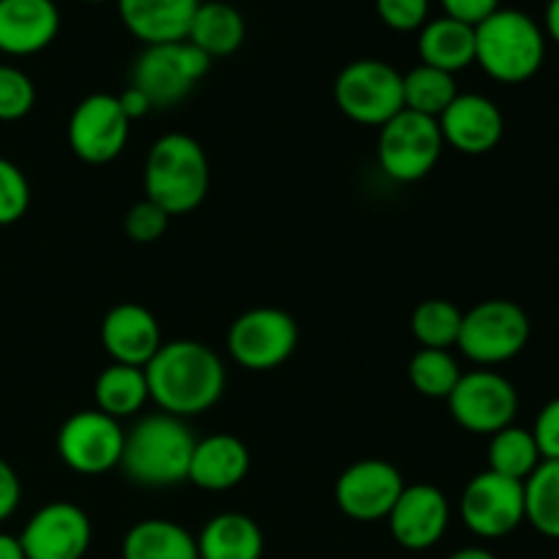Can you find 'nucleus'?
<instances>
[{
  "instance_id": "obj_1",
  "label": "nucleus",
  "mask_w": 559,
  "mask_h": 559,
  "mask_svg": "<svg viewBox=\"0 0 559 559\" xmlns=\"http://www.w3.org/2000/svg\"><path fill=\"white\" fill-rule=\"evenodd\" d=\"M145 377L153 402L175 418L207 413L227 385L222 358L207 344L191 338L162 344L145 366Z\"/></svg>"
},
{
  "instance_id": "obj_2",
  "label": "nucleus",
  "mask_w": 559,
  "mask_h": 559,
  "mask_svg": "<svg viewBox=\"0 0 559 559\" xmlns=\"http://www.w3.org/2000/svg\"><path fill=\"white\" fill-rule=\"evenodd\" d=\"M194 435L183 418L156 413L145 415L126 431L123 467L126 478L145 489H173L189 480Z\"/></svg>"
},
{
  "instance_id": "obj_3",
  "label": "nucleus",
  "mask_w": 559,
  "mask_h": 559,
  "mask_svg": "<svg viewBox=\"0 0 559 559\" xmlns=\"http://www.w3.org/2000/svg\"><path fill=\"white\" fill-rule=\"evenodd\" d=\"M546 58V36L533 16L497 9L475 25V63L497 82L519 85L533 80Z\"/></svg>"
},
{
  "instance_id": "obj_4",
  "label": "nucleus",
  "mask_w": 559,
  "mask_h": 559,
  "mask_svg": "<svg viewBox=\"0 0 559 559\" xmlns=\"http://www.w3.org/2000/svg\"><path fill=\"white\" fill-rule=\"evenodd\" d=\"M211 186L207 156L189 134H164L145 158V194L169 216H183L202 205Z\"/></svg>"
},
{
  "instance_id": "obj_5",
  "label": "nucleus",
  "mask_w": 559,
  "mask_h": 559,
  "mask_svg": "<svg viewBox=\"0 0 559 559\" xmlns=\"http://www.w3.org/2000/svg\"><path fill=\"white\" fill-rule=\"evenodd\" d=\"M336 107L360 126H385L404 109L402 74L385 60H353L333 82Z\"/></svg>"
},
{
  "instance_id": "obj_6",
  "label": "nucleus",
  "mask_w": 559,
  "mask_h": 559,
  "mask_svg": "<svg viewBox=\"0 0 559 559\" xmlns=\"http://www.w3.org/2000/svg\"><path fill=\"white\" fill-rule=\"evenodd\" d=\"M530 342V317L513 300H484L462 317L456 347L473 364L497 366L516 358Z\"/></svg>"
},
{
  "instance_id": "obj_7",
  "label": "nucleus",
  "mask_w": 559,
  "mask_h": 559,
  "mask_svg": "<svg viewBox=\"0 0 559 559\" xmlns=\"http://www.w3.org/2000/svg\"><path fill=\"white\" fill-rule=\"evenodd\" d=\"M442 131L435 118L402 109L396 118L380 126L377 140V162L388 178L399 183L424 180L437 167L442 156Z\"/></svg>"
},
{
  "instance_id": "obj_8",
  "label": "nucleus",
  "mask_w": 559,
  "mask_h": 559,
  "mask_svg": "<svg viewBox=\"0 0 559 559\" xmlns=\"http://www.w3.org/2000/svg\"><path fill=\"white\" fill-rule=\"evenodd\" d=\"M213 60L189 41L156 44L136 58L131 85L140 87L153 107H173L189 96Z\"/></svg>"
},
{
  "instance_id": "obj_9",
  "label": "nucleus",
  "mask_w": 559,
  "mask_h": 559,
  "mask_svg": "<svg viewBox=\"0 0 559 559\" xmlns=\"http://www.w3.org/2000/svg\"><path fill=\"white\" fill-rule=\"evenodd\" d=\"M298 347V325L293 317L273 306H260L229 325L227 349L235 364L249 371L278 369Z\"/></svg>"
},
{
  "instance_id": "obj_10",
  "label": "nucleus",
  "mask_w": 559,
  "mask_h": 559,
  "mask_svg": "<svg viewBox=\"0 0 559 559\" xmlns=\"http://www.w3.org/2000/svg\"><path fill=\"white\" fill-rule=\"evenodd\" d=\"M451 418L473 435H497L513 426L519 413V393L508 377L489 369H475L462 374L448 396Z\"/></svg>"
},
{
  "instance_id": "obj_11",
  "label": "nucleus",
  "mask_w": 559,
  "mask_h": 559,
  "mask_svg": "<svg viewBox=\"0 0 559 559\" xmlns=\"http://www.w3.org/2000/svg\"><path fill=\"white\" fill-rule=\"evenodd\" d=\"M459 513L478 538H506L524 522V484L486 469L464 486Z\"/></svg>"
},
{
  "instance_id": "obj_12",
  "label": "nucleus",
  "mask_w": 559,
  "mask_h": 559,
  "mask_svg": "<svg viewBox=\"0 0 559 559\" xmlns=\"http://www.w3.org/2000/svg\"><path fill=\"white\" fill-rule=\"evenodd\" d=\"M126 431L120 420L102 409L74 413L58 431V453L69 469L80 475H104L120 467Z\"/></svg>"
},
{
  "instance_id": "obj_13",
  "label": "nucleus",
  "mask_w": 559,
  "mask_h": 559,
  "mask_svg": "<svg viewBox=\"0 0 559 559\" xmlns=\"http://www.w3.org/2000/svg\"><path fill=\"white\" fill-rule=\"evenodd\" d=\"M131 120L120 109L118 96L93 93L82 98L69 120V145L85 164H109L129 142Z\"/></svg>"
},
{
  "instance_id": "obj_14",
  "label": "nucleus",
  "mask_w": 559,
  "mask_h": 559,
  "mask_svg": "<svg viewBox=\"0 0 559 559\" xmlns=\"http://www.w3.org/2000/svg\"><path fill=\"white\" fill-rule=\"evenodd\" d=\"M93 527L74 502H49L27 519L20 533L25 559H82L91 549Z\"/></svg>"
},
{
  "instance_id": "obj_15",
  "label": "nucleus",
  "mask_w": 559,
  "mask_h": 559,
  "mask_svg": "<svg viewBox=\"0 0 559 559\" xmlns=\"http://www.w3.org/2000/svg\"><path fill=\"white\" fill-rule=\"evenodd\" d=\"M404 491V478L382 459H364L344 469L336 480V506L355 522H382Z\"/></svg>"
},
{
  "instance_id": "obj_16",
  "label": "nucleus",
  "mask_w": 559,
  "mask_h": 559,
  "mask_svg": "<svg viewBox=\"0 0 559 559\" xmlns=\"http://www.w3.org/2000/svg\"><path fill=\"white\" fill-rule=\"evenodd\" d=\"M451 524V502L437 486H404L402 497L388 513V527L396 544L407 551H426L442 540Z\"/></svg>"
},
{
  "instance_id": "obj_17",
  "label": "nucleus",
  "mask_w": 559,
  "mask_h": 559,
  "mask_svg": "<svg viewBox=\"0 0 559 559\" xmlns=\"http://www.w3.org/2000/svg\"><path fill=\"white\" fill-rule=\"evenodd\" d=\"M442 142L464 156H484L500 145L506 118L491 98L480 93H459L451 107L437 118Z\"/></svg>"
},
{
  "instance_id": "obj_18",
  "label": "nucleus",
  "mask_w": 559,
  "mask_h": 559,
  "mask_svg": "<svg viewBox=\"0 0 559 559\" xmlns=\"http://www.w3.org/2000/svg\"><path fill=\"white\" fill-rule=\"evenodd\" d=\"M102 344L115 364L145 369L162 347L156 317L140 304H118L102 322Z\"/></svg>"
},
{
  "instance_id": "obj_19",
  "label": "nucleus",
  "mask_w": 559,
  "mask_h": 559,
  "mask_svg": "<svg viewBox=\"0 0 559 559\" xmlns=\"http://www.w3.org/2000/svg\"><path fill=\"white\" fill-rule=\"evenodd\" d=\"M60 11L55 0H0V52L27 58L55 41Z\"/></svg>"
},
{
  "instance_id": "obj_20",
  "label": "nucleus",
  "mask_w": 559,
  "mask_h": 559,
  "mask_svg": "<svg viewBox=\"0 0 559 559\" xmlns=\"http://www.w3.org/2000/svg\"><path fill=\"white\" fill-rule=\"evenodd\" d=\"M202 0H118L126 31L145 47L186 41Z\"/></svg>"
},
{
  "instance_id": "obj_21",
  "label": "nucleus",
  "mask_w": 559,
  "mask_h": 559,
  "mask_svg": "<svg viewBox=\"0 0 559 559\" xmlns=\"http://www.w3.org/2000/svg\"><path fill=\"white\" fill-rule=\"evenodd\" d=\"M251 456L249 448L235 435H211L197 440L191 453L189 480L197 489L229 491L249 475Z\"/></svg>"
},
{
  "instance_id": "obj_22",
  "label": "nucleus",
  "mask_w": 559,
  "mask_h": 559,
  "mask_svg": "<svg viewBox=\"0 0 559 559\" xmlns=\"http://www.w3.org/2000/svg\"><path fill=\"white\" fill-rule=\"evenodd\" d=\"M200 559H262L265 535L246 513H218L197 538Z\"/></svg>"
},
{
  "instance_id": "obj_23",
  "label": "nucleus",
  "mask_w": 559,
  "mask_h": 559,
  "mask_svg": "<svg viewBox=\"0 0 559 559\" xmlns=\"http://www.w3.org/2000/svg\"><path fill=\"white\" fill-rule=\"evenodd\" d=\"M418 55L424 66L456 74L475 63V27L451 16L429 20L420 27Z\"/></svg>"
},
{
  "instance_id": "obj_24",
  "label": "nucleus",
  "mask_w": 559,
  "mask_h": 559,
  "mask_svg": "<svg viewBox=\"0 0 559 559\" xmlns=\"http://www.w3.org/2000/svg\"><path fill=\"white\" fill-rule=\"evenodd\" d=\"M246 38V22L235 5L224 3V0H211V3H200L194 20H191L189 36L186 41L194 44L200 52L207 58H227V55L238 52L240 44Z\"/></svg>"
},
{
  "instance_id": "obj_25",
  "label": "nucleus",
  "mask_w": 559,
  "mask_h": 559,
  "mask_svg": "<svg viewBox=\"0 0 559 559\" xmlns=\"http://www.w3.org/2000/svg\"><path fill=\"white\" fill-rule=\"evenodd\" d=\"M123 559H200L197 538L169 519L136 522L123 538Z\"/></svg>"
},
{
  "instance_id": "obj_26",
  "label": "nucleus",
  "mask_w": 559,
  "mask_h": 559,
  "mask_svg": "<svg viewBox=\"0 0 559 559\" xmlns=\"http://www.w3.org/2000/svg\"><path fill=\"white\" fill-rule=\"evenodd\" d=\"M93 396H96V409H102L109 418H134L136 413H142L147 399H151L145 369L123 364L107 366L96 377Z\"/></svg>"
},
{
  "instance_id": "obj_27",
  "label": "nucleus",
  "mask_w": 559,
  "mask_h": 559,
  "mask_svg": "<svg viewBox=\"0 0 559 559\" xmlns=\"http://www.w3.org/2000/svg\"><path fill=\"white\" fill-rule=\"evenodd\" d=\"M404 87V109L426 115V118H440L453 98L459 96L456 76L448 71L431 69V66H415L413 71L402 74Z\"/></svg>"
},
{
  "instance_id": "obj_28",
  "label": "nucleus",
  "mask_w": 559,
  "mask_h": 559,
  "mask_svg": "<svg viewBox=\"0 0 559 559\" xmlns=\"http://www.w3.org/2000/svg\"><path fill=\"white\" fill-rule=\"evenodd\" d=\"M524 522L559 540V462H540L524 480Z\"/></svg>"
},
{
  "instance_id": "obj_29",
  "label": "nucleus",
  "mask_w": 559,
  "mask_h": 559,
  "mask_svg": "<svg viewBox=\"0 0 559 559\" xmlns=\"http://www.w3.org/2000/svg\"><path fill=\"white\" fill-rule=\"evenodd\" d=\"M540 459L538 445H535L533 431L522 426H506L502 431L491 435L489 442V469L497 475H506L513 480H527L538 469Z\"/></svg>"
},
{
  "instance_id": "obj_30",
  "label": "nucleus",
  "mask_w": 559,
  "mask_h": 559,
  "mask_svg": "<svg viewBox=\"0 0 559 559\" xmlns=\"http://www.w3.org/2000/svg\"><path fill=\"white\" fill-rule=\"evenodd\" d=\"M462 317L464 314L451 300L431 298L413 311L409 328H413V336L418 338L424 349H448L459 342Z\"/></svg>"
},
{
  "instance_id": "obj_31",
  "label": "nucleus",
  "mask_w": 559,
  "mask_h": 559,
  "mask_svg": "<svg viewBox=\"0 0 559 559\" xmlns=\"http://www.w3.org/2000/svg\"><path fill=\"white\" fill-rule=\"evenodd\" d=\"M462 380L456 358L448 349H418L409 360V382L426 399H448Z\"/></svg>"
},
{
  "instance_id": "obj_32",
  "label": "nucleus",
  "mask_w": 559,
  "mask_h": 559,
  "mask_svg": "<svg viewBox=\"0 0 559 559\" xmlns=\"http://www.w3.org/2000/svg\"><path fill=\"white\" fill-rule=\"evenodd\" d=\"M36 104V87L22 69L0 63V123L22 120Z\"/></svg>"
},
{
  "instance_id": "obj_33",
  "label": "nucleus",
  "mask_w": 559,
  "mask_h": 559,
  "mask_svg": "<svg viewBox=\"0 0 559 559\" xmlns=\"http://www.w3.org/2000/svg\"><path fill=\"white\" fill-rule=\"evenodd\" d=\"M31 207V183L9 158H0V227L20 222Z\"/></svg>"
},
{
  "instance_id": "obj_34",
  "label": "nucleus",
  "mask_w": 559,
  "mask_h": 559,
  "mask_svg": "<svg viewBox=\"0 0 559 559\" xmlns=\"http://www.w3.org/2000/svg\"><path fill=\"white\" fill-rule=\"evenodd\" d=\"M169 213L162 211L156 202H151L145 197L142 202H136L129 213H126V235H129L134 243H156L169 227Z\"/></svg>"
},
{
  "instance_id": "obj_35",
  "label": "nucleus",
  "mask_w": 559,
  "mask_h": 559,
  "mask_svg": "<svg viewBox=\"0 0 559 559\" xmlns=\"http://www.w3.org/2000/svg\"><path fill=\"white\" fill-rule=\"evenodd\" d=\"M380 20L391 31H420L429 22V0H374Z\"/></svg>"
},
{
  "instance_id": "obj_36",
  "label": "nucleus",
  "mask_w": 559,
  "mask_h": 559,
  "mask_svg": "<svg viewBox=\"0 0 559 559\" xmlns=\"http://www.w3.org/2000/svg\"><path fill=\"white\" fill-rule=\"evenodd\" d=\"M535 445L544 462H559V399H551L535 420Z\"/></svg>"
},
{
  "instance_id": "obj_37",
  "label": "nucleus",
  "mask_w": 559,
  "mask_h": 559,
  "mask_svg": "<svg viewBox=\"0 0 559 559\" xmlns=\"http://www.w3.org/2000/svg\"><path fill=\"white\" fill-rule=\"evenodd\" d=\"M440 3L445 9V16L473 27L500 9V0H440Z\"/></svg>"
},
{
  "instance_id": "obj_38",
  "label": "nucleus",
  "mask_w": 559,
  "mask_h": 559,
  "mask_svg": "<svg viewBox=\"0 0 559 559\" xmlns=\"http://www.w3.org/2000/svg\"><path fill=\"white\" fill-rule=\"evenodd\" d=\"M22 500V484H20V475L16 469L0 456V524L9 522L11 516L16 513Z\"/></svg>"
},
{
  "instance_id": "obj_39",
  "label": "nucleus",
  "mask_w": 559,
  "mask_h": 559,
  "mask_svg": "<svg viewBox=\"0 0 559 559\" xmlns=\"http://www.w3.org/2000/svg\"><path fill=\"white\" fill-rule=\"evenodd\" d=\"M118 102H120V109H123L126 118H129V120L145 118V115L153 109L151 98H147L145 93H142L140 87H134V85L126 87V91L118 96Z\"/></svg>"
},
{
  "instance_id": "obj_40",
  "label": "nucleus",
  "mask_w": 559,
  "mask_h": 559,
  "mask_svg": "<svg viewBox=\"0 0 559 559\" xmlns=\"http://www.w3.org/2000/svg\"><path fill=\"white\" fill-rule=\"evenodd\" d=\"M0 559H25V551H22L20 535L0 533Z\"/></svg>"
},
{
  "instance_id": "obj_41",
  "label": "nucleus",
  "mask_w": 559,
  "mask_h": 559,
  "mask_svg": "<svg viewBox=\"0 0 559 559\" xmlns=\"http://www.w3.org/2000/svg\"><path fill=\"white\" fill-rule=\"evenodd\" d=\"M546 33L559 47V0H549V5H546Z\"/></svg>"
},
{
  "instance_id": "obj_42",
  "label": "nucleus",
  "mask_w": 559,
  "mask_h": 559,
  "mask_svg": "<svg viewBox=\"0 0 559 559\" xmlns=\"http://www.w3.org/2000/svg\"><path fill=\"white\" fill-rule=\"evenodd\" d=\"M448 559H497L489 549H480V546H469V549H459L456 555H451Z\"/></svg>"
},
{
  "instance_id": "obj_43",
  "label": "nucleus",
  "mask_w": 559,
  "mask_h": 559,
  "mask_svg": "<svg viewBox=\"0 0 559 559\" xmlns=\"http://www.w3.org/2000/svg\"><path fill=\"white\" fill-rule=\"evenodd\" d=\"M85 3H104V0H85Z\"/></svg>"
}]
</instances>
